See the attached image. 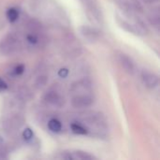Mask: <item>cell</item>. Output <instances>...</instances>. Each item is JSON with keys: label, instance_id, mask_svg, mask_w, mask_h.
<instances>
[{"label": "cell", "instance_id": "1", "mask_svg": "<svg viewBox=\"0 0 160 160\" xmlns=\"http://www.w3.org/2000/svg\"><path fill=\"white\" fill-rule=\"evenodd\" d=\"M21 48V41L17 35L13 33L8 34L0 41V54L12 55L16 53Z\"/></svg>", "mask_w": 160, "mask_h": 160}, {"label": "cell", "instance_id": "2", "mask_svg": "<svg viewBox=\"0 0 160 160\" xmlns=\"http://www.w3.org/2000/svg\"><path fill=\"white\" fill-rule=\"evenodd\" d=\"M94 103V98L89 94H79L72 98L71 105L76 109H84Z\"/></svg>", "mask_w": 160, "mask_h": 160}, {"label": "cell", "instance_id": "3", "mask_svg": "<svg viewBox=\"0 0 160 160\" xmlns=\"http://www.w3.org/2000/svg\"><path fill=\"white\" fill-rule=\"evenodd\" d=\"M44 101L53 108H61L65 104L64 98L55 91H49L46 93L44 96Z\"/></svg>", "mask_w": 160, "mask_h": 160}, {"label": "cell", "instance_id": "4", "mask_svg": "<svg viewBox=\"0 0 160 160\" xmlns=\"http://www.w3.org/2000/svg\"><path fill=\"white\" fill-rule=\"evenodd\" d=\"M142 80L143 84L148 88H156L159 82L158 76L148 70H143L142 72Z\"/></svg>", "mask_w": 160, "mask_h": 160}, {"label": "cell", "instance_id": "5", "mask_svg": "<svg viewBox=\"0 0 160 160\" xmlns=\"http://www.w3.org/2000/svg\"><path fill=\"white\" fill-rule=\"evenodd\" d=\"M63 158L65 159H74V160H91L96 159V158L89 153L83 152V151H73V152H68L65 153L64 156H62Z\"/></svg>", "mask_w": 160, "mask_h": 160}, {"label": "cell", "instance_id": "6", "mask_svg": "<svg viewBox=\"0 0 160 160\" xmlns=\"http://www.w3.org/2000/svg\"><path fill=\"white\" fill-rule=\"evenodd\" d=\"M118 61L121 65V67L129 74H133L135 72V64L134 62L131 60V58H129L128 55L124 54V53H120L118 55Z\"/></svg>", "mask_w": 160, "mask_h": 160}, {"label": "cell", "instance_id": "7", "mask_svg": "<svg viewBox=\"0 0 160 160\" xmlns=\"http://www.w3.org/2000/svg\"><path fill=\"white\" fill-rule=\"evenodd\" d=\"M92 87V83L88 79H82L72 84L71 91L75 93H84L85 91H89Z\"/></svg>", "mask_w": 160, "mask_h": 160}, {"label": "cell", "instance_id": "8", "mask_svg": "<svg viewBox=\"0 0 160 160\" xmlns=\"http://www.w3.org/2000/svg\"><path fill=\"white\" fill-rule=\"evenodd\" d=\"M81 34L90 41H96L98 38V32L89 26H82L81 27Z\"/></svg>", "mask_w": 160, "mask_h": 160}, {"label": "cell", "instance_id": "9", "mask_svg": "<svg viewBox=\"0 0 160 160\" xmlns=\"http://www.w3.org/2000/svg\"><path fill=\"white\" fill-rule=\"evenodd\" d=\"M23 124V119L22 116L20 115H14L9 117L7 122H6V126L9 129H17L19 128Z\"/></svg>", "mask_w": 160, "mask_h": 160}, {"label": "cell", "instance_id": "10", "mask_svg": "<svg viewBox=\"0 0 160 160\" xmlns=\"http://www.w3.org/2000/svg\"><path fill=\"white\" fill-rule=\"evenodd\" d=\"M114 2L125 13L128 15L132 14V11H133L132 5L128 0H114Z\"/></svg>", "mask_w": 160, "mask_h": 160}, {"label": "cell", "instance_id": "11", "mask_svg": "<svg viewBox=\"0 0 160 160\" xmlns=\"http://www.w3.org/2000/svg\"><path fill=\"white\" fill-rule=\"evenodd\" d=\"M71 129L75 134H79V135H85L88 132V129L80 123H73L71 124Z\"/></svg>", "mask_w": 160, "mask_h": 160}, {"label": "cell", "instance_id": "12", "mask_svg": "<svg viewBox=\"0 0 160 160\" xmlns=\"http://www.w3.org/2000/svg\"><path fill=\"white\" fill-rule=\"evenodd\" d=\"M48 127L53 132H59L62 129V124L57 119H52V120H50L49 123H48Z\"/></svg>", "mask_w": 160, "mask_h": 160}, {"label": "cell", "instance_id": "13", "mask_svg": "<svg viewBox=\"0 0 160 160\" xmlns=\"http://www.w3.org/2000/svg\"><path fill=\"white\" fill-rule=\"evenodd\" d=\"M26 40H27L28 44H30L31 46H36L39 42V38L37 33H30L27 35Z\"/></svg>", "mask_w": 160, "mask_h": 160}, {"label": "cell", "instance_id": "14", "mask_svg": "<svg viewBox=\"0 0 160 160\" xmlns=\"http://www.w3.org/2000/svg\"><path fill=\"white\" fill-rule=\"evenodd\" d=\"M18 16H19V12L16 8H8V11H7V18L9 22H15L17 19H18Z\"/></svg>", "mask_w": 160, "mask_h": 160}, {"label": "cell", "instance_id": "15", "mask_svg": "<svg viewBox=\"0 0 160 160\" xmlns=\"http://www.w3.org/2000/svg\"><path fill=\"white\" fill-rule=\"evenodd\" d=\"M149 20L154 26H156L157 28L159 27V13L158 10L151 13V15L149 16Z\"/></svg>", "mask_w": 160, "mask_h": 160}, {"label": "cell", "instance_id": "16", "mask_svg": "<svg viewBox=\"0 0 160 160\" xmlns=\"http://www.w3.org/2000/svg\"><path fill=\"white\" fill-rule=\"evenodd\" d=\"M19 97L22 99V100H28L32 98V94L31 92L27 89V88H23L22 90H20L19 92Z\"/></svg>", "mask_w": 160, "mask_h": 160}, {"label": "cell", "instance_id": "17", "mask_svg": "<svg viewBox=\"0 0 160 160\" xmlns=\"http://www.w3.org/2000/svg\"><path fill=\"white\" fill-rule=\"evenodd\" d=\"M47 82H48L47 76H44V75L39 76V77H38V79H37V81H36V86H37L38 88H42L43 86L46 85Z\"/></svg>", "mask_w": 160, "mask_h": 160}, {"label": "cell", "instance_id": "18", "mask_svg": "<svg viewBox=\"0 0 160 160\" xmlns=\"http://www.w3.org/2000/svg\"><path fill=\"white\" fill-rule=\"evenodd\" d=\"M22 137H23L24 140H26V141L31 140V139L33 138V132H32V130H31L30 128L24 129L23 132H22Z\"/></svg>", "mask_w": 160, "mask_h": 160}, {"label": "cell", "instance_id": "19", "mask_svg": "<svg viewBox=\"0 0 160 160\" xmlns=\"http://www.w3.org/2000/svg\"><path fill=\"white\" fill-rule=\"evenodd\" d=\"M23 70H24V67H23L22 65H19L18 67H16V68H15V69H14V73H15L16 75H21V74L23 72Z\"/></svg>", "mask_w": 160, "mask_h": 160}, {"label": "cell", "instance_id": "20", "mask_svg": "<svg viewBox=\"0 0 160 160\" xmlns=\"http://www.w3.org/2000/svg\"><path fill=\"white\" fill-rule=\"evenodd\" d=\"M59 76L60 77H62V78H65V77H67L68 76V69H66V68H62V69H60L59 70Z\"/></svg>", "mask_w": 160, "mask_h": 160}, {"label": "cell", "instance_id": "21", "mask_svg": "<svg viewBox=\"0 0 160 160\" xmlns=\"http://www.w3.org/2000/svg\"><path fill=\"white\" fill-rule=\"evenodd\" d=\"M7 87H8V85L5 82V81L0 79V90H5V89H7Z\"/></svg>", "mask_w": 160, "mask_h": 160}, {"label": "cell", "instance_id": "22", "mask_svg": "<svg viewBox=\"0 0 160 160\" xmlns=\"http://www.w3.org/2000/svg\"><path fill=\"white\" fill-rule=\"evenodd\" d=\"M144 3H146V4H153V3H155V2H157L158 0H142Z\"/></svg>", "mask_w": 160, "mask_h": 160}]
</instances>
